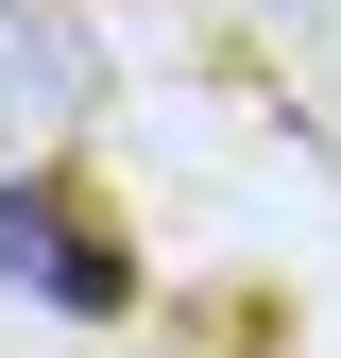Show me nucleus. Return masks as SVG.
I'll list each match as a JSON object with an SVG mask.
<instances>
[{
    "mask_svg": "<svg viewBox=\"0 0 341 358\" xmlns=\"http://www.w3.org/2000/svg\"><path fill=\"white\" fill-rule=\"evenodd\" d=\"M0 273L34 307H68V324H119V307H137V256H119L68 188H34V171H0Z\"/></svg>",
    "mask_w": 341,
    "mask_h": 358,
    "instance_id": "nucleus-1",
    "label": "nucleus"
},
{
    "mask_svg": "<svg viewBox=\"0 0 341 358\" xmlns=\"http://www.w3.org/2000/svg\"><path fill=\"white\" fill-rule=\"evenodd\" d=\"M85 85H103V52L68 0H0V120H68Z\"/></svg>",
    "mask_w": 341,
    "mask_h": 358,
    "instance_id": "nucleus-2",
    "label": "nucleus"
}]
</instances>
